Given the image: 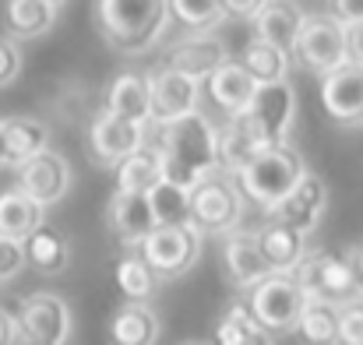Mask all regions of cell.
Wrapping results in <instances>:
<instances>
[{"label": "cell", "mask_w": 363, "mask_h": 345, "mask_svg": "<svg viewBox=\"0 0 363 345\" xmlns=\"http://www.w3.org/2000/svg\"><path fill=\"white\" fill-rule=\"evenodd\" d=\"M155 145L162 148V180L177 187L191 191L201 176L219 169V127L201 110L162 123Z\"/></svg>", "instance_id": "obj_1"}, {"label": "cell", "mask_w": 363, "mask_h": 345, "mask_svg": "<svg viewBox=\"0 0 363 345\" xmlns=\"http://www.w3.org/2000/svg\"><path fill=\"white\" fill-rule=\"evenodd\" d=\"M169 21V0H96V32L123 57H138L159 46Z\"/></svg>", "instance_id": "obj_2"}, {"label": "cell", "mask_w": 363, "mask_h": 345, "mask_svg": "<svg viewBox=\"0 0 363 345\" xmlns=\"http://www.w3.org/2000/svg\"><path fill=\"white\" fill-rule=\"evenodd\" d=\"M303 173H307V162L300 148H293L289 141H272L254 152V159L237 173V183L250 205L268 212L300 183Z\"/></svg>", "instance_id": "obj_3"}, {"label": "cell", "mask_w": 363, "mask_h": 345, "mask_svg": "<svg viewBox=\"0 0 363 345\" xmlns=\"http://www.w3.org/2000/svg\"><path fill=\"white\" fill-rule=\"evenodd\" d=\"M243 191L233 173H208L191 187V226L205 236H226L243 219Z\"/></svg>", "instance_id": "obj_4"}, {"label": "cell", "mask_w": 363, "mask_h": 345, "mask_svg": "<svg viewBox=\"0 0 363 345\" xmlns=\"http://www.w3.org/2000/svg\"><path fill=\"white\" fill-rule=\"evenodd\" d=\"M247 303L261 317V324L272 335H279V332H296V321H300V310L307 303V293L300 289L293 271H268L261 282H254L247 289Z\"/></svg>", "instance_id": "obj_5"}, {"label": "cell", "mask_w": 363, "mask_h": 345, "mask_svg": "<svg viewBox=\"0 0 363 345\" xmlns=\"http://www.w3.org/2000/svg\"><path fill=\"white\" fill-rule=\"evenodd\" d=\"M14 321H18V342L25 345H64L74 328L67 300L60 293H46V289L28 293L18 303Z\"/></svg>", "instance_id": "obj_6"}, {"label": "cell", "mask_w": 363, "mask_h": 345, "mask_svg": "<svg viewBox=\"0 0 363 345\" xmlns=\"http://www.w3.org/2000/svg\"><path fill=\"white\" fill-rule=\"evenodd\" d=\"M201 243L205 232H198L191 222H169V226H155L141 239V254L159 278H180L198 264Z\"/></svg>", "instance_id": "obj_7"}, {"label": "cell", "mask_w": 363, "mask_h": 345, "mask_svg": "<svg viewBox=\"0 0 363 345\" xmlns=\"http://www.w3.org/2000/svg\"><path fill=\"white\" fill-rule=\"evenodd\" d=\"M293 60L311 74H328L346 57V25L335 14H307V25L293 46Z\"/></svg>", "instance_id": "obj_8"}, {"label": "cell", "mask_w": 363, "mask_h": 345, "mask_svg": "<svg viewBox=\"0 0 363 345\" xmlns=\"http://www.w3.org/2000/svg\"><path fill=\"white\" fill-rule=\"evenodd\" d=\"M293 278L300 282V289L307 296H318V300L346 303L350 296L360 293L346 254L339 257V254H328V250H307L300 257V264L293 268Z\"/></svg>", "instance_id": "obj_9"}, {"label": "cell", "mask_w": 363, "mask_h": 345, "mask_svg": "<svg viewBox=\"0 0 363 345\" xmlns=\"http://www.w3.org/2000/svg\"><path fill=\"white\" fill-rule=\"evenodd\" d=\"M145 127L148 123H138V120H127L121 113H103L92 116L89 123V152L99 166H121L130 152H138L145 145Z\"/></svg>", "instance_id": "obj_10"}, {"label": "cell", "mask_w": 363, "mask_h": 345, "mask_svg": "<svg viewBox=\"0 0 363 345\" xmlns=\"http://www.w3.org/2000/svg\"><path fill=\"white\" fill-rule=\"evenodd\" d=\"M71 180H74L71 162L57 148H46V152H39V155H32L28 162L18 166V191H25L43 208L64 201V194L71 191Z\"/></svg>", "instance_id": "obj_11"}, {"label": "cell", "mask_w": 363, "mask_h": 345, "mask_svg": "<svg viewBox=\"0 0 363 345\" xmlns=\"http://www.w3.org/2000/svg\"><path fill=\"white\" fill-rule=\"evenodd\" d=\"M205 81L177 71V67H155L152 71V127H162L169 120L194 113L201 103Z\"/></svg>", "instance_id": "obj_12"}, {"label": "cell", "mask_w": 363, "mask_h": 345, "mask_svg": "<svg viewBox=\"0 0 363 345\" xmlns=\"http://www.w3.org/2000/svg\"><path fill=\"white\" fill-rule=\"evenodd\" d=\"M321 106L342 127L363 123V67L353 60H342L328 74H321Z\"/></svg>", "instance_id": "obj_13"}, {"label": "cell", "mask_w": 363, "mask_h": 345, "mask_svg": "<svg viewBox=\"0 0 363 345\" xmlns=\"http://www.w3.org/2000/svg\"><path fill=\"white\" fill-rule=\"evenodd\" d=\"M325 208H328V187H325L321 176H314L307 169L300 176V183L279 205H272L264 212V219H279V222H286V226H293L300 232H314L318 222H321V215H325Z\"/></svg>", "instance_id": "obj_14"}, {"label": "cell", "mask_w": 363, "mask_h": 345, "mask_svg": "<svg viewBox=\"0 0 363 345\" xmlns=\"http://www.w3.org/2000/svg\"><path fill=\"white\" fill-rule=\"evenodd\" d=\"M155 212H152V201L148 194H138V191H113L110 201H106V230L113 239H121L123 247H141V239L155 230Z\"/></svg>", "instance_id": "obj_15"}, {"label": "cell", "mask_w": 363, "mask_h": 345, "mask_svg": "<svg viewBox=\"0 0 363 345\" xmlns=\"http://www.w3.org/2000/svg\"><path fill=\"white\" fill-rule=\"evenodd\" d=\"M250 116H254V123H257L264 145L286 141V134H289V127H293V116H296V92H293L289 78L257 85V96H254V103H250Z\"/></svg>", "instance_id": "obj_16"}, {"label": "cell", "mask_w": 363, "mask_h": 345, "mask_svg": "<svg viewBox=\"0 0 363 345\" xmlns=\"http://www.w3.org/2000/svg\"><path fill=\"white\" fill-rule=\"evenodd\" d=\"M230 60V50H226V43L212 32V28H201V32H194V35H187V39H180V43H173L169 50H166V67H177V71H184V74H191V78H198V81H208V74L216 71V67H223Z\"/></svg>", "instance_id": "obj_17"}, {"label": "cell", "mask_w": 363, "mask_h": 345, "mask_svg": "<svg viewBox=\"0 0 363 345\" xmlns=\"http://www.w3.org/2000/svg\"><path fill=\"white\" fill-rule=\"evenodd\" d=\"M223 268H226V278L243 293L272 271L264 254H261L257 232H243V230L226 232V239H223Z\"/></svg>", "instance_id": "obj_18"}, {"label": "cell", "mask_w": 363, "mask_h": 345, "mask_svg": "<svg viewBox=\"0 0 363 345\" xmlns=\"http://www.w3.org/2000/svg\"><path fill=\"white\" fill-rule=\"evenodd\" d=\"M205 92L226 116L243 113V110H250V103L257 96V78L243 67V60H226L223 67H216L208 74Z\"/></svg>", "instance_id": "obj_19"}, {"label": "cell", "mask_w": 363, "mask_h": 345, "mask_svg": "<svg viewBox=\"0 0 363 345\" xmlns=\"http://www.w3.org/2000/svg\"><path fill=\"white\" fill-rule=\"evenodd\" d=\"M261 145H264V137H261V130H257L250 110L230 113L226 123L219 127V169L237 176L243 166L254 159V152H257Z\"/></svg>", "instance_id": "obj_20"}, {"label": "cell", "mask_w": 363, "mask_h": 345, "mask_svg": "<svg viewBox=\"0 0 363 345\" xmlns=\"http://www.w3.org/2000/svg\"><path fill=\"white\" fill-rule=\"evenodd\" d=\"M303 25H307V11L296 0H268L254 14V35L268 39L272 46H279L286 53H293Z\"/></svg>", "instance_id": "obj_21"}, {"label": "cell", "mask_w": 363, "mask_h": 345, "mask_svg": "<svg viewBox=\"0 0 363 345\" xmlns=\"http://www.w3.org/2000/svg\"><path fill=\"white\" fill-rule=\"evenodd\" d=\"M103 110L152 127V74H141V71H123V74H117L106 85Z\"/></svg>", "instance_id": "obj_22"}, {"label": "cell", "mask_w": 363, "mask_h": 345, "mask_svg": "<svg viewBox=\"0 0 363 345\" xmlns=\"http://www.w3.org/2000/svg\"><path fill=\"white\" fill-rule=\"evenodd\" d=\"M0 134H4V162L7 166H21L32 155L50 148V123L35 120V116H4L0 120Z\"/></svg>", "instance_id": "obj_23"}, {"label": "cell", "mask_w": 363, "mask_h": 345, "mask_svg": "<svg viewBox=\"0 0 363 345\" xmlns=\"http://www.w3.org/2000/svg\"><path fill=\"white\" fill-rule=\"evenodd\" d=\"M257 243L272 271H293L307 254V232L293 230L279 219H264V226L257 230Z\"/></svg>", "instance_id": "obj_24"}, {"label": "cell", "mask_w": 363, "mask_h": 345, "mask_svg": "<svg viewBox=\"0 0 363 345\" xmlns=\"http://www.w3.org/2000/svg\"><path fill=\"white\" fill-rule=\"evenodd\" d=\"M110 339L121 345H155L162 339V321L148 300H127L110 324Z\"/></svg>", "instance_id": "obj_25"}, {"label": "cell", "mask_w": 363, "mask_h": 345, "mask_svg": "<svg viewBox=\"0 0 363 345\" xmlns=\"http://www.w3.org/2000/svg\"><path fill=\"white\" fill-rule=\"evenodd\" d=\"M25 250H28V264L43 275H60L71 264V243L57 226L39 222L35 230L25 236Z\"/></svg>", "instance_id": "obj_26"}, {"label": "cell", "mask_w": 363, "mask_h": 345, "mask_svg": "<svg viewBox=\"0 0 363 345\" xmlns=\"http://www.w3.org/2000/svg\"><path fill=\"white\" fill-rule=\"evenodd\" d=\"M57 7L46 0H4V32L14 39H39L57 25Z\"/></svg>", "instance_id": "obj_27"}, {"label": "cell", "mask_w": 363, "mask_h": 345, "mask_svg": "<svg viewBox=\"0 0 363 345\" xmlns=\"http://www.w3.org/2000/svg\"><path fill=\"white\" fill-rule=\"evenodd\" d=\"M296 332L314 345L342 342V303L307 296V303L300 310V321H296Z\"/></svg>", "instance_id": "obj_28"}, {"label": "cell", "mask_w": 363, "mask_h": 345, "mask_svg": "<svg viewBox=\"0 0 363 345\" xmlns=\"http://www.w3.org/2000/svg\"><path fill=\"white\" fill-rule=\"evenodd\" d=\"M162 180V148L159 145H141L138 152H130L117 166V187L121 191H138L148 194L155 183Z\"/></svg>", "instance_id": "obj_29"}, {"label": "cell", "mask_w": 363, "mask_h": 345, "mask_svg": "<svg viewBox=\"0 0 363 345\" xmlns=\"http://www.w3.org/2000/svg\"><path fill=\"white\" fill-rule=\"evenodd\" d=\"M216 342L223 345H261L272 342V332L261 324V317L250 310V303H233L219 324H216Z\"/></svg>", "instance_id": "obj_30"}, {"label": "cell", "mask_w": 363, "mask_h": 345, "mask_svg": "<svg viewBox=\"0 0 363 345\" xmlns=\"http://www.w3.org/2000/svg\"><path fill=\"white\" fill-rule=\"evenodd\" d=\"M43 222V205L32 201L25 191H0V232L25 239Z\"/></svg>", "instance_id": "obj_31"}, {"label": "cell", "mask_w": 363, "mask_h": 345, "mask_svg": "<svg viewBox=\"0 0 363 345\" xmlns=\"http://www.w3.org/2000/svg\"><path fill=\"white\" fill-rule=\"evenodd\" d=\"M289 57L293 53H286V50H279V46H272L268 39H261V35H254L247 46H243V67L257 78V85H268V81H282L286 74H289Z\"/></svg>", "instance_id": "obj_32"}, {"label": "cell", "mask_w": 363, "mask_h": 345, "mask_svg": "<svg viewBox=\"0 0 363 345\" xmlns=\"http://www.w3.org/2000/svg\"><path fill=\"white\" fill-rule=\"evenodd\" d=\"M155 285H159V275L145 261V254H123L117 261V289L123 300H148Z\"/></svg>", "instance_id": "obj_33"}, {"label": "cell", "mask_w": 363, "mask_h": 345, "mask_svg": "<svg viewBox=\"0 0 363 345\" xmlns=\"http://www.w3.org/2000/svg\"><path fill=\"white\" fill-rule=\"evenodd\" d=\"M148 201H152V212H155V222L159 226L191 222V191L187 187H177L169 180H159L148 191Z\"/></svg>", "instance_id": "obj_34"}, {"label": "cell", "mask_w": 363, "mask_h": 345, "mask_svg": "<svg viewBox=\"0 0 363 345\" xmlns=\"http://www.w3.org/2000/svg\"><path fill=\"white\" fill-rule=\"evenodd\" d=\"M169 11L180 25H187L191 32L201 28H216L223 21V4L219 0H169Z\"/></svg>", "instance_id": "obj_35"}, {"label": "cell", "mask_w": 363, "mask_h": 345, "mask_svg": "<svg viewBox=\"0 0 363 345\" xmlns=\"http://www.w3.org/2000/svg\"><path fill=\"white\" fill-rule=\"evenodd\" d=\"M25 264H28L25 239L0 232V285H4V282H11V278H18V275L25 271Z\"/></svg>", "instance_id": "obj_36"}, {"label": "cell", "mask_w": 363, "mask_h": 345, "mask_svg": "<svg viewBox=\"0 0 363 345\" xmlns=\"http://www.w3.org/2000/svg\"><path fill=\"white\" fill-rule=\"evenodd\" d=\"M21 39H14L11 32H0V89L14 85L21 74Z\"/></svg>", "instance_id": "obj_37"}, {"label": "cell", "mask_w": 363, "mask_h": 345, "mask_svg": "<svg viewBox=\"0 0 363 345\" xmlns=\"http://www.w3.org/2000/svg\"><path fill=\"white\" fill-rule=\"evenodd\" d=\"M342 342L363 345V293L342 303Z\"/></svg>", "instance_id": "obj_38"}, {"label": "cell", "mask_w": 363, "mask_h": 345, "mask_svg": "<svg viewBox=\"0 0 363 345\" xmlns=\"http://www.w3.org/2000/svg\"><path fill=\"white\" fill-rule=\"evenodd\" d=\"M223 4V18H237V21H254V14L268 4V0H219Z\"/></svg>", "instance_id": "obj_39"}, {"label": "cell", "mask_w": 363, "mask_h": 345, "mask_svg": "<svg viewBox=\"0 0 363 345\" xmlns=\"http://www.w3.org/2000/svg\"><path fill=\"white\" fill-rule=\"evenodd\" d=\"M346 57L363 67V21L346 25Z\"/></svg>", "instance_id": "obj_40"}, {"label": "cell", "mask_w": 363, "mask_h": 345, "mask_svg": "<svg viewBox=\"0 0 363 345\" xmlns=\"http://www.w3.org/2000/svg\"><path fill=\"white\" fill-rule=\"evenodd\" d=\"M332 14H335L342 25L363 21V0H332Z\"/></svg>", "instance_id": "obj_41"}, {"label": "cell", "mask_w": 363, "mask_h": 345, "mask_svg": "<svg viewBox=\"0 0 363 345\" xmlns=\"http://www.w3.org/2000/svg\"><path fill=\"white\" fill-rule=\"evenodd\" d=\"M346 261H350V268H353V278H357V289L363 293V239L360 243H353L350 250H346Z\"/></svg>", "instance_id": "obj_42"}, {"label": "cell", "mask_w": 363, "mask_h": 345, "mask_svg": "<svg viewBox=\"0 0 363 345\" xmlns=\"http://www.w3.org/2000/svg\"><path fill=\"white\" fill-rule=\"evenodd\" d=\"M11 342H18V321H14V314H7L0 307V345H11Z\"/></svg>", "instance_id": "obj_43"}, {"label": "cell", "mask_w": 363, "mask_h": 345, "mask_svg": "<svg viewBox=\"0 0 363 345\" xmlns=\"http://www.w3.org/2000/svg\"><path fill=\"white\" fill-rule=\"evenodd\" d=\"M46 4H53V7H57V11H60V7H64V4H67V0H46Z\"/></svg>", "instance_id": "obj_44"}, {"label": "cell", "mask_w": 363, "mask_h": 345, "mask_svg": "<svg viewBox=\"0 0 363 345\" xmlns=\"http://www.w3.org/2000/svg\"><path fill=\"white\" fill-rule=\"evenodd\" d=\"M0 166H7V162H4V134H0Z\"/></svg>", "instance_id": "obj_45"}]
</instances>
